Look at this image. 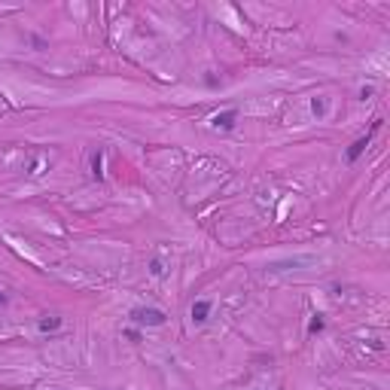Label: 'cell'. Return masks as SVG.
Returning <instances> with one entry per match:
<instances>
[{
    "instance_id": "cell-1",
    "label": "cell",
    "mask_w": 390,
    "mask_h": 390,
    "mask_svg": "<svg viewBox=\"0 0 390 390\" xmlns=\"http://www.w3.org/2000/svg\"><path fill=\"white\" fill-rule=\"evenodd\" d=\"M131 320L134 323H143V326H162L165 323V311L162 308H134Z\"/></svg>"
},
{
    "instance_id": "cell-2",
    "label": "cell",
    "mask_w": 390,
    "mask_h": 390,
    "mask_svg": "<svg viewBox=\"0 0 390 390\" xmlns=\"http://www.w3.org/2000/svg\"><path fill=\"white\" fill-rule=\"evenodd\" d=\"M378 128H381V119H375V122H372V131L366 134V137H360V141H354V146H351V150H348V162H357V159L363 156V150H366V146H369V141H372V134H375Z\"/></svg>"
},
{
    "instance_id": "cell-3",
    "label": "cell",
    "mask_w": 390,
    "mask_h": 390,
    "mask_svg": "<svg viewBox=\"0 0 390 390\" xmlns=\"http://www.w3.org/2000/svg\"><path fill=\"white\" fill-rule=\"evenodd\" d=\"M235 119H238V110H226V113H216V116L211 119L213 122V128H223V131H229L235 125Z\"/></svg>"
},
{
    "instance_id": "cell-4",
    "label": "cell",
    "mask_w": 390,
    "mask_h": 390,
    "mask_svg": "<svg viewBox=\"0 0 390 390\" xmlns=\"http://www.w3.org/2000/svg\"><path fill=\"white\" fill-rule=\"evenodd\" d=\"M308 256H296V259H284V262H271L268 271H286V268H296V266H308Z\"/></svg>"
},
{
    "instance_id": "cell-5",
    "label": "cell",
    "mask_w": 390,
    "mask_h": 390,
    "mask_svg": "<svg viewBox=\"0 0 390 390\" xmlns=\"http://www.w3.org/2000/svg\"><path fill=\"white\" fill-rule=\"evenodd\" d=\"M208 314H211V302L208 299H198V302L192 305V320H195V323H204Z\"/></svg>"
},
{
    "instance_id": "cell-6",
    "label": "cell",
    "mask_w": 390,
    "mask_h": 390,
    "mask_svg": "<svg viewBox=\"0 0 390 390\" xmlns=\"http://www.w3.org/2000/svg\"><path fill=\"white\" fill-rule=\"evenodd\" d=\"M58 326H61V320H58V317H46V320H40V329H43V332L58 329Z\"/></svg>"
},
{
    "instance_id": "cell-7",
    "label": "cell",
    "mask_w": 390,
    "mask_h": 390,
    "mask_svg": "<svg viewBox=\"0 0 390 390\" xmlns=\"http://www.w3.org/2000/svg\"><path fill=\"white\" fill-rule=\"evenodd\" d=\"M91 168H95V171H91V174H95L98 180L104 177V171H101V153H95V159H91Z\"/></svg>"
},
{
    "instance_id": "cell-8",
    "label": "cell",
    "mask_w": 390,
    "mask_h": 390,
    "mask_svg": "<svg viewBox=\"0 0 390 390\" xmlns=\"http://www.w3.org/2000/svg\"><path fill=\"white\" fill-rule=\"evenodd\" d=\"M320 329H323V317L317 314V317L311 320V323H308V332H320Z\"/></svg>"
},
{
    "instance_id": "cell-9",
    "label": "cell",
    "mask_w": 390,
    "mask_h": 390,
    "mask_svg": "<svg viewBox=\"0 0 390 390\" xmlns=\"http://www.w3.org/2000/svg\"><path fill=\"white\" fill-rule=\"evenodd\" d=\"M150 271L156 274V278H162V274H165V268H162V262H159V259H156V262H153V266H150Z\"/></svg>"
},
{
    "instance_id": "cell-10",
    "label": "cell",
    "mask_w": 390,
    "mask_h": 390,
    "mask_svg": "<svg viewBox=\"0 0 390 390\" xmlns=\"http://www.w3.org/2000/svg\"><path fill=\"white\" fill-rule=\"evenodd\" d=\"M0 305H6V296L3 293H0Z\"/></svg>"
}]
</instances>
